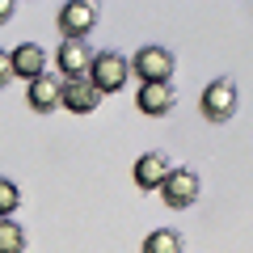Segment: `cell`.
Returning a JSON list of instances; mask_svg holds the SVG:
<instances>
[{
    "label": "cell",
    "mask_w": 253,
    "mask_h": 253,
    "mask_svg": "<svg viewBox=\"0 0 253 253\" xmlns=\"http://www.w3.org/2000/svg\"><path fill=\"white\" fill-rule=\"evenodd\" d=\"M126 76H131L126 55H118V51H97V55H93V63H89V76H84V81H89L97 93H118V89L126 84Z\"/></svg>",
    "instance_id": "cell-1"
},
{
    "label": "cell",
    "mask_w": 253,
    "mask_h": 253,
    "mask_svg": "<svg viewBox=\"0 0 253 253\" xmlns=\"http://www.w3.org/2000/svg\"><path fill=\"white\" fill-rule=\"evenodd\" d=\"M199 190H203V181L194 169H169V177L161 181V199H165V207L186 211L199 203Z\"/></svg>",
    "instance_id": "cell-2"
},
{
    "label": "cell",
    "mask_w": 253,
    "mask_h": 253,
    "mask_svg": "<svg viewBox=\"0 0 253 253\" xmlns=\"http://www.w3.org/2000/svg\"><path fill=\"white\" fill-rule=\"evenodd\" d=\"M126 63H131V72H135L144 84H165L173 76V55L165 51V46H139Z\"/></svg>",
    "instance_id": "cell-3"
},
{
    "label": "cell",
    "mask_w": 253,
    "mask_h": 253,
    "mask_svg": "<svg viewBox=\"0 0 253 253\" xmlns=\"http://www.w3.org/2000/svg\"><path fill=\"white\" fill-rule=\"evenodd\" d=\"M199 110H203V118H207V123H228V118L236 114V84L228 81V76L211 81L207 89H203Z\"/></svg>",
    "instance_id": "cell-4"
},
{
    "label": "cell",
    "mask_w": 253,
    "mask_h": 253,
    "mask_svg": "<svg viewBox=\"0 0 253 253\" xmlns=\"http://www.w3.org/2000/svg\"><path fill=\"white\" fill-rule=\"evenodd\" d=\"M55 63H59V72L68 81H84L89 76V63H93V51L84 38H63L59 51H55Z\"/></svg>",
    "instance_id": "cell-5"
},
{
    "label": "cell",
    "mask_w": 253,
    "mask_h": 253,
    "mask_svg": "<svg viewBox=\"0 0 253 253\" xmlns=\"http://www.w3.org/2000/svg\"><path fill=\"white\" fill-rule=\"evenodd\" d=\"M97 26V4L93 0H68L59 9V34L63 38H84Z\"/></svg>",
    "instance_id": "cell-6"
},
{
    "label": "cell",
    "mask_w": 253,
    "mask_h": 253,
    "mask_svg": "<svg viewBox=\"0 0 253 253\" xmlns=\"http://www.w3.org/2000/svg\"><path fill=\"white\" fill-rule=\"evenodd\" d=\"M169 169L173 165H169L165 152H144L135 161V169H131V177H135V186L144 190V194H152V190H161V181L169 177Z\"/></svg>",
    "instance_id": "cell-7"
},
{
    "label": "cell",
    "mask_w": 253,
    "mask_h": 253,
    "mask_svg": "<svg viewBox=\"0 0 253 253\" xmlns=\"http://www.w3.org/2000/svg\"><path fill=\"white\" fill-rule=\"evenodd\" d=\"M59 106L72 110V114H93L101 106V93L93 89L89 81H63L59 84Z\"/></svg>",
    "instance_id": "cell-8"
},
{
    "label": "cell",
    "mask_w": 253,
    "mask_h": 253,
    "mask_svg": "<svg viewBox=\"0 0 253 253\" xmlns=\"http://www.w3.org/2000/svg\"><path fill=\"white\" fill-rule=\"evenodd\" d=\"M9 63H13V76L21 81H38L46 72V51L38 42H21L17 51H9Z\"/></svg>",
    "instance_id": "cell-9"
},
{
    "label": "cell",
    "mask_w": 253,
    "mask_h": 253,
    "mask_svg": "<svg viewBox=\"0 0 253 253\" xmlns=\"http://www.w3.org/2000/svg\"><path fill=\"white\" fill-rule=\"evenodd\" d=\"M173 101H177V93H173V84L165 81V84H139L135 106H139V114L161 118V114H169V110H173Z\"/></svg>",
    "instance_id": "cell-10"
},
{
    "label": "cell",
    "mask_w": 253,
    "mask_h": 253,
    "mask_svg": "<svg viewBox=\"0 0 253 253\" xmlns=\"http://www.w3.org/2000/svg\"><path fill=\"white\" fill-rule=\"evenodd\" d=\"M26 101H30V110H34V114H51V110L59 106V81H55L51 72H42L38 81H30Z\"/></svg>",
    "instance_id": "cell-11"
},
{
    "label": "cell",
    "mask_w": 253,
    "mask_h": 253,
    "mask_svg": "<svg viewBox=\"0 0 253 253\" xmlns=\"http://www.w3.org/2000/svg\"><path fill=\"white\" fill-rule=\"evenodd\" d=\"M186 249V241H181L177 228H156V232L144 236V249L139 253H181Z\"/></svg>",
    "instance_id": "cell-12"
},
{
    "label": "cell",
    "mask_w": 253,
    "mask_h": 253,
    "mask_svg": "<svg viewBox=\"0 0 253 253\" xmlns=\"http://www.w3.org/2000/svg\"><path fill=\"white\" fill-rule=\"evenodd\" d=\"M0 253H26V228L17 219H0Z\"/></svg>",
    "instance_id": "cell-13"
},
{
    "label": "cell",
    "mask_w": 253,
    "mask_h": 253,
    "mask_svg": "<svg viewBox=\"0 0 253 253\" xmlns=\"http://www.w3.org/2000/svg\"><path fill=\"white\" fill-rule=\"evenodd\" d=\"M21 207V190H17V181H9V177H0V219H13V211Z\"/></svg>",
    "instance_id": "cell-14"
},
{
    "label": "cell",
    "mask_w": 253,
    "mask_h": 253,
    "mask_svg": "<svg viewBox=\"0 0 253 253\" xmlns=\"http://www.w3.org/2000/svg\"><path fill=\"white\" fill-rule=\"evenodd\" d=\"M13 81V63H9V51H0V89Z\"/></svg>",
    "instance_id": "cell-15"
},
{
    "label": "cell",
    "mask_w": 253,
    "mask_h": 253,
    "mask_svg": "<svg viewBox=\"0 0 253 253\" xmlns=\"http://www.w3.org/2000/svg\"><path fill=\"white\" fill-rule=\"evenodd\" d=\"M13 13H17V4H13V0H0V26H4Z\"/></svg>",
    "instance_id": "cell-16"
}]
</instances>
